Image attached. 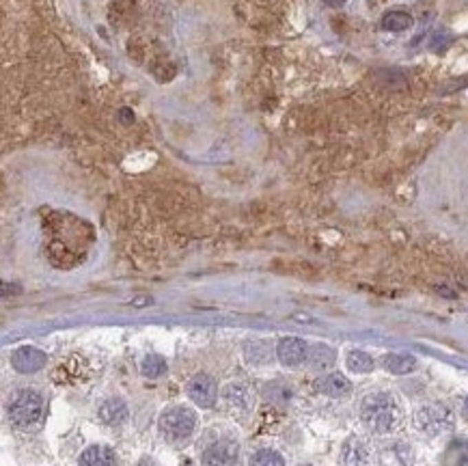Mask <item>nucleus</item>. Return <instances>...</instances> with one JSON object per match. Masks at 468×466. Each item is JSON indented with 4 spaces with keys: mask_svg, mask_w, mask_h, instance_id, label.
<instances>
[{
    "mask_svg": "<svg viewBox=\"0 0 468 466\" xmlns=\"http://www.w3.org/2000/svg\"><path fill=\"white\" fill-rule=\"evenodd\" d=\"M188 395H190V399L195 401L197 406H201V408H212L214 401H216V395H218L214 378L207 376V374L195 376V378L188 382Z\"/></svg>",
    "mask_w": 468,
    "mask_h": 466,
    "instance_id": "nucleus-6",
    "label": "nucleus"
},
{
    "mask_svg": "<svg viewBox=\"0 0 468 466\" xmlns=\"http://www.w3.org/2000/svg\"><path fill=\"white\" fill-rule=\"evenodd\" d=\"M240 447L231 438H220L203 452V466H235Z\"/></svg>",
    "mask_w": 468,
    "mask_h": 466,
    "instance_id": "nucleus-5",
    "label": "nucleus"
},
{
    "mask_svg": "<svg viewBox=\"0 0 468 466\" xmlns=\"http://www.w3.org/2000/svg\"><path fill=\"white\" fill-rule=\"evenodd\" d=\"M300 466H311V464H300Z\"/></svg>",
    "mask_w": 468,
    "mask_h": 466,
    "instance_id": "nucleus-25",
    "label": "nucleus"
},
{
    "mask_svg": "<svg viewBox=\"0 0 468 466\" xmlns=\"http://www.w3.org/2000/svg\"><path fill=\"white\" fill-rule=\"evenodd\" d=\"M324 3L328 5V7H341L345 0H324Z\"/></svg>",
    "mask_w": 468,
    "mask_h": 466,
    "instance_id": "nucleus-21",
    "label": "nucleus"
},
{
    "mask_svg": "<svg viewBox=\"0 0 468 466\" xmlns=\"http://www.w3.org/2000/svg\"><path fill=\"white\" fill-rule=\"evenodd\" d=\"M416 427L425 432V434H440L451 425V412L449 408L440 406V404H432V406H423L421 410L416 412L414 416Z\"/></svg>",
    "mask_w": 468,
    "mask_h": 466,
    "instance_id": "nucleus-4",
    "label": "nucleus"
},
{
    "mask_svg": "<svg viewBox=\"0 0 468 466\" xmlns=\"http://www.w3.org/2000/svg\"><path fill=\"white\" fill-rule=\"evenodd\" d=\"M382 26L386 30H395V33H399V30H406L412 26V18L403 11H391L382 18Z\"/></svg>",
    "mask_w": 468,
    "mask_h": 466,
    "instance_id": "nucleus-17",
    "label": "nucleus"
},
{
    "mask_svg": "<svg viewBox=\"0 0 468 466\" xmlns=\"http://www.w3.org/2000/svg\"><path fill=\"white\" fill-rule=\"evenodd\" d=\"M369 449L361 438H348L341 449V464L343 466H367Z\"/></svg>",
    "mask_w": 468,
    "mask_h": 466,
    "instance_id": "nucleus-9",
    "label": "nucleus"
},
{
    "mask_svg": "<svg viewBox=\"0 0 468 466\" xmlns=\"http://www.w3.org/2000/svg\"><path fill=\"white\" fill-rule=\"evenodd\" d=\"M466 458H468V445H466Z\"/></svg>",
    "mask_w": 468,
    "mask_h": 466,
    "instance_id": "nucleus-23",
    "label": "nucleus"
},
{
    "mask_svg": "<svg viewBox=\"0 0 468 466\" xmlns=\"http://www.w3.org/2000/svg\"><path fill=\"white\" fill-rule=\"evenodd\" d=\"M197 425V414L186 406H173L160 416V432L167 441L180 443L188 438Z\"/></svg>",
    "mask_w": 468,
    "mask_h": 466,
    "instance_id": "nucleus-3",
    "label": "nucleus"
},
{
    "mask_svg": "<svg viewBox=\"0 0 468 466\" xmlns=\"http://www.w3.org/2000/svg\"><path fill=\"white\" fill-rule=\"evenodd\" d=\"M317 389L324 395H330V397H343V395L350 393V382L343 374H330V376L319 380Z\"/></svg>",
    "mask_w": 468,
    "mask_h": 466,
    "instance_id": "nucleus-13",
    "label": "nucleus"
},
{
    "mask_svg": "<svg viewBox=\"0 0 468 466\" xmlns=\"http://www.w3.org/2000/svg\"><path fill=\"white\" fill-rule=\"evenodd\" d=\"M466 412H468V401H466Z\"/></svg>",
    "mask_w": 468,
    "mask_h": 466,
    "instance_id": "nucleus-24",
    "label": "nucleus"
},
{
    "mask_svg": "<svg viewBox=\"0 0 468 466\" xmlns=\"http://www.w3.org/2000/svg\"><path fill=\"white\" fill-rule=\"evenodd\" d=\"M140 372H142L145 378H160L167 372V361L158 354H149L147 359H142Z\"/></svg>",
    "mask_w": 468,
    "mask_h": 466,
    "instance_id": "nucleus-18",
    "label": "nucleus"
},
{
    "mask_svg": "<svg viewBox=\"0 0 468 466\" xmlns=\"http://www.w3.org/2000/svg\"><path fill=\"white\" fill-rule=\"evenodd\" d=\"M251 466H285L283 458L272 452V449H262L251 458Z\"/></svg>",
    "mask_w": 468,
    "mask_h": 466,
    "instance_id": "nucleus-20",
    "label": "nucleus"
},
{
    "mask_svg": "<svg viewBox=\"0 0 468 466\" xmlns=\"http://www.w3.org/2000/svg\"><path fill=\"white\" fill-rule=\"evenodd\" d=\"M348 367L352 369V372L357 374H367L374 369V359H371L369 354H365V352L361 350H354L348 354Z\"/></svg>",
    "mask_w": 468,
    "mask_h": 466,
    "instance_id": "nucleus-19",
    "label": "nucleus"
},
{
    "mask_svg": "<svg viewBox=\"0 0 468 466\" xmlns=\"http://www.w3.org/2000/svg\"><path fill=\"white\" fill-rule=\"evenodd\" d=\"M334 359H337L334 350L324 343H315L313 348H309V354H306V361H309V365L315 369H326V367L334 365Z\"/></svg>",
    "mask_w": 468,
    "mask_h": 466,
    "instance_id": "nucleus-14",
    "label": "nucleus"
},
{
    "mask_svg": "<svg viewBox=\"0 0 468 466\" xmlns=\"http://www.w3.org/2000/svg\"><path fill=\"white\" fill-rule=\"evenodd\" d=\"M98 416L106 425H121L127 421V406L121 399H106L98 408Z\"/></svg>",
    "mask_w": 468,
    "mask_h": 466,
    "instance_id": "nucleus-10",
    "label": "nucleus"
},
{
    "mask_svg": "<svg viewBox=\"0 0 468 466\" xmlns=\"http://www.w3.org/2000/svg\"><path fill=\"white\" fill-rule=\"evenodd\" d=\"M43 397L33 389H20L9 397L7 414L13 425L33 427L43 416Z\"/></svg>",
    "mask_w": 468,
    "mask_h": 466,
    "instance_id": "nucleus-2",
    "label": "nucleus"
},
{
    "mask_svg": "<svg viewBox=\"0 0 468 466\" xmlns=\"http://www.w3.org/2000/svg\"><path fill=\"white\" fill-rule=\"evenodd\" d=\"M306 354H309V348L298 337H287L277 346V357L285 367H298L306 359Z\"/></svg>",
    "mask_w": 468,
    "mask_h": 466,
    "instance_id": "nucleus-8",
    "label": "nucleus"
},
{
    "mask_svg": "<svg viewBox=\"0 0 468 466\" xmlns=\"http://www.w3.org/2000/svg\"><path fill=\"white\" fill-rule=\"evenodd\" d=\"M47 363V357L45 352L37 350V348H30V346H24V348H18L11 354V365L15 372L20 374H35L39 372V369H43Z\"/></svg>",
    "mask_w": 468,
    "mask_h": 466,
    "instance_id": "nucleus-7",
    "label": "nucleus"
},
{
    "mask_svg": "<svg viewBox=\"0 0 468 466\" xmlns=\"http://www.w3.org/2000/svg\"><path fill=\"white\" fill-rule=\"evenodd\" d=\"M224 399L229 401L231 406H248L251 404V393L248 389L244 387V384H240V382H233L229 384L227 389H224Z\"/></svg>",
    "mask_w": 468,
    "mask_h": 466,
    "instance_id": "nucleus-15",
    "label": "nucleus"
},
{
    "mask_svg": "<svg viewBox=\"0 0 468 466\" xmlns=\"http://www.w3.org/2000/svg\"><path fill=\"white\" fill-rule=\"evenodd\" d=\"M384 365L393 374H408L416 367V361L412 357H406V354H389L384 359Z\"/></svg>",
    "mask_w": 468,
    "mask_h": 466,
    "instance_id": "nucleus-16",
    "label": "nucleus"
},
{
    "mask_svg": "<svg viewBox=\"0 0 468 466\" xmlns=\"http://www.w3.org/2000/svg\"><path fill=\"white\" fill-rule=\"evenodd\" d=\"M361 419L369 432L389 434L399 421V408L391 395L376 393V395L365 397L363 406H361Z\"/></svg>",
    "mask_w": 468,
    "mask_h": 466,
    "instance_id": "nucleus-1",
    "label": "nucleus"
},
{
    "mask_svg": "<svg viewBox=\"0 0 468 466\" xmlns=\"http://www.w3.org/2000/svg\"><path fill=\"white\" fill-rule=\"evenodd\" d=\"M138 466H158V464L151 462V460H142V462H138Z\"/></svg>",
    "mask_w": 468,
    "mask_h": 466,
    "instance_id": "nucleus-22",
    "label": "nucleus"
},
{
    "mask_svg": "<svg viewBox=\"0 0 468 466\" xmlns=\"http://www.w3.org/2000/svg\"><path fill=\"white\" fill-rule=\"evenodd\" d=\"M112 462H115L112 452L102 445H93L80 456V466H112Z\"/></svg>",
    "mask_w": 468,
    "mask_h": 466,
    "instance_id": "nucleus-12",
    "label": "nucleus"
},
{
    "mask_svg": "<svg viewBox=\"0 0 468 466\" xmlns=\"http://www.w3.org/2000/svg\"><path fill=\"white\" fill-rule=\"evenodd\" d=\"M380 458H382L384 466H410V462H412L410 447L401 445V443H395L391 447H384Z\"/></svg>",
    "mask_w": 468,
    "mask_h": 466,
    "instance_id": "nucleus-11",
    "label": "nucleus"
}]
</instances>
